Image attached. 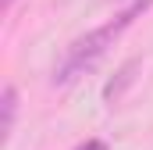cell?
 Returning <instances> with one entry per match:
<instances>
[{"instance_id":"cell-1","label":"cell","mask_w":153,"mask_h":150,"mask_svg":"<svg viewBox=\"0 0 153 150\" xmlns=\"http://www.w3.org/2000/svg\"><path fill=\"white\" fill-rule=\"evenodd\" d=\"M153 0H132L121 14H117L114 22H107V25H100V29H93V32H85V36H78L71 46H68V54H64V61L53 68V86H71V82H78L85 72H93L100 61H103V54L114 46V39L150 7Z\"/></svg>"},{"instance_id":"cell-2","label":"cell","mask_w":153,"mask_h":150,"mask_svg":"<svg viewBox=\"0 0 153 150\" xmlns=\"http://www.w3.org/2000/svg\"><path fill=\"white\" fill-rule=\"evenodd\" d=\"M139 72H143V61H139V57H128V61L114 72V79H107V86H103V104H111V107L121 104V100H125V93L135 86Z\"/></svg>"},{"instance_id":"cell-3","label":"cell","mask_w":153,"mask_h":150,"mask_svg":"<svg viewBox=\"0 0 153 150\" xmlns=\"http://www.w3.org/2000/svg\"><path fill=\"white\" fill-rule=\"evenodd\" d=\"M0 111H4V125H0V132H4V140H7L11 129H14V114H18V89H14V86H4Z\"/></svg>"},{"instance_id":"cell-4","label":"cell","mask_w":153,"mask_h":150,"mask_svg":"<svg viewBox=\"0 0 153 150\" xmlns=\"http://www.w3.org/2000/svg\"><path fill=\"white\" fill-rule=\"evenodd\" d=\"M75 150H107V143H103V140H85V143H78Z\"/></svg>"},{"instance_id":"cell-5","label":"cell","mask_w":153,"mask_h":150,"mask_svg":"<svg viewBox=\"0 0 153 150\" xmlns=\"http://www.w3.org/2000/svg\"><path fill=\"white\" fill-rule=\"evenodd\" d=\"M11 7H14V0H4V11H11Z\"/></svg>"}]
</instances>
